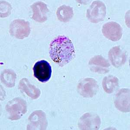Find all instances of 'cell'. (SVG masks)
<instances>
[{
    "label": "cell",
    "mask_w": 130,
    "mask_h": 130,
    "mask_svg": "<svg viewBox=\"0 0 130 130\" xmlns=\"http://www.w3.org/2000/svg\"><path fill=\"white\" fill-rule=\"evenodd\" d=\"M49 53L52 60L61 67L69 63L75 56L73 43L64 36H58L52 41Z\"/></svg>",
    "instance_id": "obj_1"
},
{
    "label": "cell",
    "mask_w": 130,
    "mask_h": 130,
    "mask_svg": "<svg viewBox=\"0 0 130 130\" xmlns=\"http://www.w3.org/2000/svg\"><path fill=\"white\" fill-rule=\"evenodd\" d=\"M6 110L9 119L18 120L27 112V103L24 99L16 98L8 102Z\"/></svg>",
    "instance_id": "obj_2"
},
{
    "label": "cell",
    "mask_w": 130,
    "mask_h": 130,
    "mask_svg": "<svg viewBox=\"0 0 130 130\" xmlns=\"http://www.w3.org/2000/svg\"><path fill=\"white\" fill-rule=\"evenodd\" d=\"M106 14V7L103 2L95 1L93 2L87 10L86 16L93 23L103 21Z\"/></svg>",
    "instance_id": "obj_3"
},
{
    "label": "cell",
    "mask_w": 130,
    "mask_h": 130,
    "mask_svg": "<svg viewBox=\"0 0 130 130\" xmlns=\"http://www.w3.org/2000/svg\"><path fill=\"white\" fill-rule=\"evenodd\" d=\"M9 32L17 38H25L29 35L30 32V23L24 20H14L10 25Z\"/></svg>",
    "instance_id": "obj_4"
},
{
    "label": "cell",
    "mask_w": 130,
    "mask_h": 130,
    "mask_svg": "<svg viewBox=\"0 0 130 130\" xmlns=\"http://www.w3.org/2000/svg\"><path fill=\"white\" fill-rule=\"evenodd\" d=\"M99 87L94 78H87L81 80L77 86V90L81 95L85 98H92L97 93Z\"/></svg>",
    "instance_id": "obj_5"
},
{
    "label": "cell",
    "mask_w": 130,
    "mask_h": 130,
    "mask_svg": "<svg viewBox=\"0 0 130 130\" xmlns=\"http://www.w3.org/2000/svg\"><path fill=\"white\" fill-rule=\"evenodd\" d=\"M33 71L34 77L41 83H46L51 76V67L47 61L44 60L36 62L33 67Z\"/></svg>",
    "instance_id": "obj_6"
},
{
    "label": "cell",
    "mask_w": 130,
    "mask_h": 130,
    "mask_svg": "<svg viewBox=\"0 0 130 130\" xmlns=\"http://www.w3.org/2000/svg\"><path fill=\"white\" fill-rule=\"evenodd\" d=\"M102 32L106 38L112 41H117L122 35V28L118 23L111 21L104 24Z\"/></svg>",
    "instance_id": "obj_7"
},
{
    "label": "cell",
    "mask_w": 130,
    "mask_h": 130,
    "mask_svg": "<svg viewBox=\"0 0 130 130\" xmlns=\"http://www.w3.org/2000/svg\"><path fill=\"white\" fill-rule=\"evenodd\" d=\"M89 67L93 73L105 74L109 72L110 64L108 60L100 55H97L89 61Z\"/></svg>",
    "instance_id": "obj_8"
},
{
    "label": "cell",
    "mask_w": 130,
    "mask_h": 130,
    "mask_svg": "<svg viewBox=\"0 0 130 130\" xmlns=\"http://www.w3.org/2000/svg\"><path fill=\"white\" fill-rule=\"evenodd\" d=\"M47 125V122L45 113L41 111H37L30 115L27 129L28 130H45Z\"/></svg>",
    "instance_id": "obj_9"
},
{
    "label": "cell",
    "mask_w": 130,
    "mask_h": 130,
    "mask_svg": "<svg viewBox=\"0 0 130 130\" xmlns=\"http://www.w3.org/2000/svg\"><path fill=\"white\" fill-rule=\"evenodd\" d=\"M115 104L119 110L123 112L130 111V90L122 89L115 95Z\"/></svg>",
    "instance_id": "obj_10"
},
{
    "label": "cell",
    "mask_w": 130,
    "mask_h": 130,
    "mask_svg": "<svg viewBox=\"0 0 130 130\" xmlns=\"http://www.w3.org/2000/svg\"><path fill=\"white\" fill-rule=\"evenodd\" d=\"M30 7L32 11V19L40 23L44 22L47 20L49 10L45 3L40 1L36 2Z\"/></svg>",
    "instance_id": "obj_11"
},
{
    "label": "cell",
    "mask_w": 130,
    "mask_h": 130,
    "mask_svg": "<svg viewBox=\"0 0 130 130\" xmlns=\"http://www.w3.org/2000/svg\"><path fill=\"white\" fill-rule=\"evenodd\" d=\"M100 124V119L98 115L86 113L81 117L78 127L83 130H98Z\"/></svg>",
    "instance_id": "obj_12"
},
{
    "label": "cell",
    "mask_w": 130,
    "mask_h": 130,
    "mask_svg": "<svg viewBox=\"0 0 130 130\" xmlns=\"http://www.w3.org/2000/svg\"><path fill=\"white\" fill-rule=\"evenodd\" d=\"M108 58L111 64L115 67L118 68L125 64L127 56L125 52L119 46H116L110 50Z\"/></svg>",
    "instance_id": "obj_13"
},
{
    "label": "cell",
    "mask_w": 130,
    "mask_h": 130,
    "mask_svg": "<svg viewBox=\"0 0 130 130\" xmlns=\"http://www.w3.org/2000/svg\"><path fill=\"white\" fill-rule=\"evenodd\" d=\"M18 89L32 99L38 98L41 93L40 90L35 86L31 84L27 78H22L20 81Z\"/></svg>",
    "instance_id": "obj_14"
},
{
    "label": "cell",
    "mask_w": 130,
    "mask_h": 130,
    "mask_svg": "<svg viewBox=\"0 0 130 130\" xmlns=\"http://www.w3.org/2000/svg\"><path fill=\"white\" fill-rule=\"evenodd\" d=\"M73 8L65 5L60 6L56 11V16L58 19L63 22L69 21L73 18Z\"/></svg>",
    "instance_id": "obj_15"
},
{
    "label": "cell",
    "mask_w": 130,
    "mask_h": 130,
    "mask_svg": "<svg viewBox=\"0 0 130 130\" xmlns=\"http://www.w3.org/2000/svg\"><path fill=\"white\" fill-rule=\"evenodd\" d=\"M119 81L117 77L109 75L104 78L102 81V87L107 93L111 94L115 92L118 88Z\"/></svg>",
    "instance_id": "obj_16"
},
{
    "label": "cell",
    "mask_w": 130,
    "mask_h": 130,
    "mask_svg": "<svg viewBox=\"0 0 130 130\" xmlns=\"http://www.w3.org/2000/svg\"><path fill=\"white\" fill-rule=\"evenodd\" d=\"M16 79V74L12 70L10 69L5 70L1 73V81L8 87H13L15 86Z\"/></svg>",
    "instance_id": "obj_17"
},
{
    "label": "cell",
    "mask_w": 130,
    "mask_h": 130,
    "mask_svg": "<svg viewBox=\"0 0 130 130\" xmlns=\"http://www.w3.org/2000/svg\"><path fill=\"white\" fill-rule=\"evenodd\" d=\"M12 7L10 4L5 1H1V17L5 18L10 14Z\"/></svg>",
    "instance_id": "obj_18"
}]
</instances>
